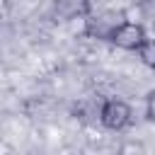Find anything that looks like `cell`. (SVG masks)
<instances>
[{
	"mask_svg": "<svg viewBox=\"0 0 155 155\" xmlns=\"http://www.w3.org/2000/svg\"><path fill=\"white\" fill-rule=\"evenodd\" d=\"M53 15L61 22L85 19L92 15V0H53Z\"/></svg>",
	"mask_w": 155,
	"mask_h": 155,
	"instance_id": "obj_4",
	"label": "cell"
},
{
	"mask_svg": "<svg viewBox=\"0 0 155 155\" xmlns=\"http://www.w3.org/2000/svg\"><path fill=\"white\" fill-rule=\"evenodd\" d=\"M145 116H148V121L155 124V90H150L145 97Z\"/></svg>",
	"mask_w": 155,
	"mask_h": 155,
	"instance_id": "obj_7",
	"label": "cell"
},
{
	"mask_svg": "<svg viewBox=\"0 0 155 155\" xmlns=\"http://www.w3.org/2000/svg\"><path fill=\"white\" fill-rule=\"evenodd\" d=\"M148 41V31H145V24L140 22H128L124 19L109 36V44H114L116 48H124V51H136Z\"/></svg>",
	"mask_w": 155,
	"mask_h": 155,
	"instance_id": "obj_1",
	"label": "cell"
},
{
	"mask_svg": "<svg viewBox=\"0 0 155 155\" xmlns=\"http://www.w3.org/2000/svg\"><path fill=\"white\" fill-rule=\"evenodd\" d=\"M121 22H124V12H114V10H107V12H99V15L92 12L90 17H85V36L109 41L111 31Z\"/></svg>",
	"mask_w": 155,
	"mask_h": 155,
	"instance_id": "obj_3",
	"label": "cell"
},
{
	"mask_svg": "<svg viewBox=\"0 0 155 155\" xmlns=\"http://www.w3.org/2000/svg\"><path fill=\"white\" fill-rule=\"evenodd\" d=\"M133 119L131 107L124 99H104L102 109H99V121L104 128L109 131H124Z\"/></svg>",
	"mask_w": 155,
	"mask_h": 155,
	"instance_id": "obj_2",
	"label": "cell"
},
{
	"mask_svg": "<svg viewBox=\"0 0 155 155\" xmlns=\"http://www.w3.org/2000/svg\"><path fill=\"white\" fill-rule=\"evenodd\" d=\"M138 56H140V61H143L150 70H155V39L148 36V41L138 48Z\"/></svg>",
	"mask_w": 155,
	"mask_h": 155,
	"instance_id": "obj_6",
	"label": "cell"
},
{
	"mask_svg": "<svg viewBox=\"0 0 155 155\" xmlns=\"http://www.w3.org/2000/svg\"><path fill=\"white\" fill-rule=\"evenodd\" d=\"M138 12H140L143 24L155 29V0H140L138 2Z\"/></svg>",
	"mask_w": 155,
	"mask_h": 155,
	"instance_id": "obj_5",
	"label": "cell"
}]
</instances>
